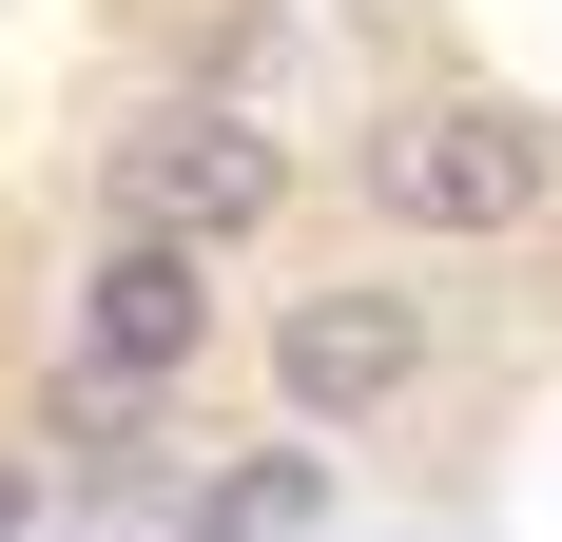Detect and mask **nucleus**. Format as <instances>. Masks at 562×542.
I'll use <instances>...</instances> for the list:
<instances>
[{"label": "nucleus", "mask_w": 562, "mask_h": 542, "mask_svg": "<svg viewBox=\"0 0 562 542\" xmlns=\"http://www.w3.org/2000/svg\"><path fill=\"white\" fill-rule=\"evenodd\" d=\"M543 194H562V136H524V116H485V98L369 136V214H407V233H524Z\"/></svg>", "instance_id": "nucleus-1"}, {"label": "nucleus", "mask_w": 562, "mask_h": 542, "mask_svg": "<svg viewBox=\"0 0 562 542\" xmlns=\"http://www.w3.org/2000/svg\"><path fill=\"white\" fill-rule=\"evenodd\" d=\"M116 214L156 233V252H214V233L272 214V136H252V116H156V136L116 156Z\"/></svg>", "instance_id": "nucleus-2"}, {"label": "nucleus", "mask_w": 562, "mask_h": 542, "mask_svg": "<svg viewBox=\"0 0 562 542\" xmlns=\"http://www.w3.org/2000/svg\"><path fill=\"white\" fill-rule=\"evenodd\" d=\"M194 349H214V271L156 252V233H116L98 291H78V387H175Z\"/></svg>", "instance_id": "nucleus-3"}, {"label": "nucleus", "mask_w": 562, "mask_h": 542, "mask_svg": "<svg viewBox=\"0 0 562 542\" xmlns=\"http://www.w3.org/2000/svg\"><path fill=\"white\" fill-rule=\"evenodd\" d=\"M407 369H427V310H407V291H311V310L272 329V387L311 407V427H369Z\"/></svg>", "instance_id": "nucleus-4"}, {"label": "nucleus", "mask_w": 562, "mask_h": 542, "mask_svg": "<svg viewBox=\"0 0 562 542\" xmlns=\"http://www.w3.org/2000/svg\"><path fill=\"white\" fill-rule=\"evenodd\" d=\"M311 523H330V465L311 445H252L233 485H194V542H311Z\"/></svg>", "instance_id": "nucleus-5"}, {"label": "nucleus", "mask_w": 562, "mask_h": 542, "mask_svg": "<svg viewBox=\"0 0 562 542\" xmlns=\"http://www.w3.org/2000/svg\"><path fill=\"white\" fill-rule=\"evenodd\" d=\"M0 542H20V465H0Z\"/></svg>", "instance_id": "nucleus-6"}]
</instances>
